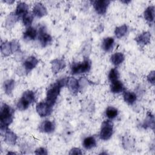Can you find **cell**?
<instances>
[{
    "mask_svg": "<svg viewBox=\"0 0 155 155\" xmlns=\"http://www.w3.org/2000/svg\"><path fill=\"white\" fill-rule=\"evenodd\" d=\"M67 78H62L48 87L46 93L45 101L51 106L53 107L55 104L61 88L67 85Z\"/></svg>",
    "mask_w": 155,
    "mask_h": 155,
    "instance_id": "1",
    "label": "cell"
},
{
    "mask_svg": "<svg viewBox=\"0 0 155 155\" xmlns=\"http://www.w3.org/2000/svg\"><path fill=\"white\" fill-rule=\"evenodd\" d=\"M15 110L10 105L2 104L0 110V131L4 135L8 127L12 124L14 117Z\"/></svg>",
    "mask_w": 155,
    "mask_h": 155,
    "instance_id": "2",
    "label": "cell"
},
{
    "mask_svg": "<svg viewBox=\"0 0 155 155\" xmlns=\"http://www.w3.org/2000/svg\"><path fill=\"white\" fill-rule=\"evenodd\" d=\"M36 96L33 91L27 90L25 91L21 97L18 100L16 104L17 108L20 111H24L27 110L29 106L35 102Z\"/></svg>",
    "mask_w": 155,
    "mask_h": 155,
    "instance_id": "3",
    "label": "cell"
},
{
    "mask_svg": "<svg viewBox=\"0 0 155 155\" xmlns=\"http://www.w3.org/2000/svg\"><path fill=\"white\" fill-rule=\"evenodd\" d=\"M91 67V61L88 58H84L82 62H73L71 65V73L76 75L88 72Z\"/></svg>",
    "mask_w": 155,
    "mask_h": 155,
    "instance_id": "4",
    "label": "cell"
},
{
    "mask_svg": "<svg viewBox=\"0 0 155 155\" xmlns=\"http://www.w3.org/2000/svg\"><path fill=\"white\" fill-rule=\"evenodd\" d=\"M20 51V45L16 40L5 41L1 44V52L4 56H8Z\"/></svg>",
    "mask_w": 155,
    "mask_h": 155,
    "instance_id": "5",
    "label": "cell"
},
{
    "mask_svg": "<svg viewBox=\"0 0 155 155\" xmlns=\"http://www.w3.org/2000/svg\"><path fill=\"white\" fill-rule=\"evenodd\" d=\"M113 134V124L110 120L102 122L99 133V137L103 140L110 139Z\"/></svg>",
    "mask_w": 155,
    "mask_h": 155,
    "instance_id": "6",
    "label": "cell"
},
{
    "mask_svg": "<svg viewBox=\"0 0 155 155\" xmlns=\"http://www.w3.org/2000/svg\"><path fill=\"white\" fill-rule=\"evenodd\" d=\"M38 38L42 47H46L52 42L51 36L47 32L46 28L42 25L38 31Z\"/></svg>",
    "mask_w": 155,
    "mask_h": 155,
    "instance_id": "7",
    "label": "cell"
},
{
    "mask_svg": "<svg viewBox=\"0 0 155 155\" xmlns=\"http://www.w3.org/2000/svg\"><path fill=\"white\" fill-rule=\"evenodd\" d=\"M38 62H39L38 59L34 56H31L27 58L24 61V62L22 64V70L19 71L20 73L19 75H20L21 72H22L23 74H24V73L28 74L36 67Z\"/></svg>",
    "mask_w": 155,
    "mask_h": 155,
    "instance_id": "8",
    "label": "cell"
},
{
    "mask_svg": "<svg viewBox=\"0 0 155 155\" xmlns=\"http://www.w3.org/2000/svg\"><path fill=\"white\" fill-rule=\"evenodd\" d=\"M36 110L40 117H44L50 115L53 110V107L49 105L45 101H42L36 104Z\"/></svg>",
    "mask_w": 155,
    "mask_h": 155,
    "instance_id": "9",
    "label": "cell"
},
{
    "mask_svg": "<svg viewBox=\"0 0 155 155\" xmlns=\"http://www.w3.org/2000/svg\"><path fill=\"white\" fill-rule=\"evenodd\" d=\"M92 5L99 15H104L108 8V7L110 3L108 0H96L91 2Z\"/></svg>",
    "mask_w": 155,
    "mask_h": 155,
    "instance_id": "10",
    "label": "cell"
},
{
    "mask_svg": "<svg viewBox=\"0 0 155 155\" xmlns=\"http://www.w3.org/2000/svg\"><path fill=\"white\" fill-rule=\"evenodd\" d=\"M56 128V125L54 121L45 120L39 126V130L41 132L45 133H53Z\"/></svg>",
    "mask_w": 155,
    "mask_h": 155,
    "instance_id": "11",
    "label": "cell"
},
{
    "mask_svg": "<svg viewBox=\"0 0 155 155\" xmlns=\"http://www.w3.org/2000/svg\"><path fill=\"white\" fill-rule=\"evenodd\" d=\"M151 40V33L149 31H144L143 33L138 35L136 38L135 41L136 43L141 47L147 45L150 42Z\"/></svg>",
    "mask_w": 155,
    "mask_h": 155,
    "instance_id": "12",
    "label": "cell"
},
{
    "mask_svg": "<svg viewBox=\"0 0 155 155\" xmlns=\"http://www.w3.org/2000/svg\"><path fill=\"white\" fill-rule=\"evenodd\" d=\"M66 86H67L69 91L73 94H76L80 90L79 81L73 77H68L67 78Z\"/></svg>",
    "mask_w": 155,
    "mask_h": 155,
    "instance_id": "13",
    "label": "cell"
},
{
    "mask_svg": "<svg viewBox=\"0 0 155 155\" xmlns=\"http://www.w3.org/2000/svg\"><path fill=\"white\" fill-rule=\"evenodd\" d=\"M32 13L34 16L42 18L47 15V10L44 4L41 2H37L33 7Z\"/></svg>",
    "mask_w": 155,
    "mask_h": 155,
    "instance_id": "14",
    "label": "cell"
},
{
    "mask_svg": "<svg viewBox=\"0 0 155 155\" xmlns=\"http://www.w3.org/2000/svg\"><path fill=\"white\" fill-rule=\"evenodd\" d=\"M51 69L54 74H57L65 67V62L62 59H54L51 61Z\"/></svg>",
    "mask_w": 155,
    "mask_h": 155,
    "instance_id": "15",
    "label": "cell"
},
{
    "mask_svg": "<svg viewBox=\"0 0 155 155\" xmlns=\"http://www.w3.org/2000/svg\"><path fill=\"white\" fill-rule=\"evenodd\" d=\"M4 142L10 145H15L17 142L18 136L13 131L8 128L5 131L4 134Z\"/></svg>",
    "mask_w": 155,
    "mask_h": 155,
    "instance_id": "16",
    "label": "cell"
},
{
    "mask_svg": "<svg viewBox=\"0 0 155 155\" xmlns=\"http://www.w3.org/2000/svg\"><path fill=\"white\" fill-rule=\"evenodd\" d=\"M38 36V31L34 27L30 26L27 27L23 33V39L27 41L35 40Z\"/></svg>",
    "mask_w": 155,
    "mask_h": 155,
    "instance_id": "17",
    "label": "cell"
},
{
    "mask_svg": "<svg viewBox=\"0 0 155 155\" xmlns=\"http://www.w3.org/2000/svg\"><path fill=\"white\" fill-rule=\"evenodd\" d=\"M28 5L25 2H20L18 3L15 10V15L19 18H22L27 13H28Z\"/></svg>",
    "mask_w": 155,
    "mask_h": 155,
    "instance_id": "18",
    "label": "cell"
},
{
    "mask_svg": "<svg viewBox=\"0 0 155 155\" xmlns=\"http://www.w3.org/2000/svg\"><path fill=\"white\" fill-rule=\"evenodd\" d=\"M114 44V39L112 37H107L104 38L102 42L101 47L106 52H110L113 50Z\"/></svg>",
    "mask_w": 155,
    "mask_h": 155,
    "instance_id": "19",
    "label": "cell"
},
{
    "mask_svg": "<svg viewBox=\"0 0 155 155\" xmlns=\"http://www.w3.org/2000/svg\"><path fill=\"white\" fill-rule=\"evenodd\" d=\"M125 90V88L123 83L119 80L112 82L110 85V91L113 93L118 94L124 92Z\"/></svg>",
    "mask_w": 155,
    "mask_h": 155,
    "instance_id": "20",
    "label": "cell"
},
{
    "mask_svg": "<svg viewBox=\"0 0 155 155\" xmlns=\"http://www.w3.org/2000/svg\"><path fill=\"white\" fill-rule=\"evenodd\" d=\"M123 98L127 104L132 105L137 100V95L134 92L125 90L123 94Z\"/></svg>",
    "mask_w": 155,
    "mask_h": 155,
    "instance_id": "21",
    "label": "cell"
},
{
    "mask_svg": "<svg viewBox=\"0 0 155 155\" xmlns=\"http://www.w3.org/2000/svg\"><path fill=\"white\" fill-rule=\"evenodd\" d=\"M142 127L145 129L151 128L154 130V117L150 112H148L147 114L146 118L145 119L143 124Z\"/></svg>",
    "mask_w": 155,
    "mask_h": 155,
    "instance_id": "22",
    "label": "cell"
},
{
    "mask_svg": "<svg viewBox=\"0 0 155 155\" xmlns=\"http://www.w3.org/2000/svg\"><path fill=\"white\" fill-rule=\"evenodd\" d=\"M15 87V81L13 79H8L4 82L3 88L5 93L8 96H11Z\"/></svg>",
    "mask_w": 155,
    "mask_h": 155,
    "instance_id": "23",
    "label": "cell"
},
{
    "mask_svg": "<svg viewBox=\"0 0 155 155\" xmlns=\"http://www.w3.org/2000/svg\"><path fill=\"white\" fill-rule=\"evenodd\" d=\"M96 140L94 136H88L84 139L82 145L86 150H90L96 146Z\"/></svg>",
    "mask_w": 155,
    "mask_h": 155,
    "instance_id": "24",
    "label": "cell"
},
{
    "mask_svg": "<svg viewBox=\"0 0 155 155\" xmlns=\"http://www.w3.org/2000/svg\"><path fill=\"white\" fill-rule=\"evenodd\" d=\"M145 19L148 22H153L154 20V6H148L143 12Z\"/></svg>",
    "mask_w": 155,
    "mask_h": 155,
    "instance_id": "25",
    "label": "cell"
},
{
    "mask_svg": "<svg viewBox=\"0 0 155 155\" xmlns=\"http://www.w3.org/2000/svg\"><path fill=\"white\" fill-rule=\"evenodd\" d=\"M125 59V56L124 54L121 52H116L113 54L110 57V61L111 62L116 65L117 66L122 64Z\"/></svg>",
    "mask_w": 155,
    "mask_h": 155,
    "instance_id": "26",
    "label": "cell"
},
{
    "mask_svg": "<svg viewBox=\"0 0 155 155\" xmlns=\"http://www.w3.org/2000/svg\"><path fill=\"white\" fill-rule=\"evenodd\" d=\"M19 18L15 15V13H10L5 19V27L8 29H10L13 27L15 24L18 21Z\"/></svg>",
    "mask_w": 155,
    "mask_h": 155,
    "instance_id": "27",
    "label": "cell"
},
{
    "mask_svg": "<svg viewBox=\"0 0 155 155\" xmlns=\"http://www.w3.org/2000/svg\"><path fill=\"white\" fill-rule=\"evenodd\" d=\"M128 27L125 24H124L120 26L116 27L114 30V35L117 38L120 39L126 35Z\"/></svg>",
    "mask_w": 155,
    "mask_h": 155,
    "instance_id": "28",
    "label": "cell"
},
{
    "mask_svg": "<svg viewBox=\"0 0 155 155\" xmlns=\"http://www.w3.org/2000/svg\"><path fill=\"white\" fill-rule=\"evenodd\" d=\"M105 115L109 119H113L118 115V110L113 107L109 106L105 110Z\"/></svg>",
    "mask_w": 155,
    "mask_h": 155,
    "instance_id": "29",
    "label": "cell"
},
{
    "mask_svg": "<svg viewBox=\"0 0 155 155\" xmlns=\"http://www.w3.org/2000/svg\"><path fill=\"white\" fill-rule=\"evenodd\" d=\"M34 19V15L33 13H28L22 18L23 24L27 28L31 26Z\"/></svg>",
    "mask_w": 155,
    "mask_h": 155,
    "instance_id": "30",
    "label": "cell"
},
{
    "mask_svg": "<svg viewBox=\"0 0 155 155\" xmlns=\"http://www.w3.org/2000/svg\"><path fill=\"white\" fill-rule=\"evenodd\" d=\"M119 76H120V74H119V71L116 68H111L110 70L108 75V79L111 82L115 81L116 80H118L119 78Z\"/></svg>",
    "mask_w": 155,
    "mask_h": 155,
    "instance_id": "31",
    "label": "cell"
},
{
    "mask_svg": "<svg viewBox=\"0 0 155 155\" xmlns=\"http://www.w3.org/2000/svg\"><path fill=\"white\" fill-rule=\"evenodd\" d=\"M147 79L149 83L154 85L155 84V71L154 70L151 71L147 76Z\"/></svg>",
    "mask_w": 155,
    "mask_h": 155,
    "instance_id": "32",
    "label": "cell"
},
{
    "mask_svg": "<svg viewBox=\"0 0 155 155\" xmlns=\"http://www.w3.org/2000/svg\"><path fill=\"white\" fill-rule=\"evenodd\" d=\"M35 154L37 155H47L48 154L47 150L45 148L39 147L35 151Z\"/></svg>",
    "mask_w": 155,
    "mask_h": 155,
    "instance_id": "33",
    "label": "cell"
},
{
    "mask_svg": "<svg viewBox=\"0 0 155 155\" xmlns=\"http://www.w3.org/2000/svg\"><path fill=\"white\" fill-rule=\"evenodd\" d=\"M69 154H82V150L79 148H76V147H74V148H73L70 150L69 153Z\"/></svg>",
    "mask_w": 155,
    "mask_h": 155,
    "instance_id": "34",
    "label": "cell"
},
{
    "mask_svg": "<svg viewBox=\"0 0 155 155\" xmlns=\"http://www.w3.org/2000/svg\"><path fill=\"white\" fill-rule=\"evenodd\" d=\"M16 56H15V59L17 61H21L23 58V54H22V53H21L20 51H18L16 53Z\"/></svg>",
    "mask_w": 155,
    "mask_h": 155,
    "instance_id": "35",
    "label": "cell"
},
{
    "mask_svg": "<svg viewBox=\"0 0 155 155\" xmlns=\"http://www.w3.org/2000/svg\"><path fill=\"white\" fill-rule=\"evenodd\" d=\"M4 2H7V3H8L9 4H12V3L14 2V1H5Z\"/></svg>",
    "mask_w": 155,
    "mask_h": 155,
    "instance_id": "36",
    "label": "cell"
},
{
    "mask_svg": "<svg viewBox=\"0 0 155 155\" xmlns=\"http://www.w3.org/2000/svg\"><path fill=\"white\" fill-rule=\"evenodd\" d=\"M121 2H124L125 4H128V3H129L130 2V1H122Z\"/></svg>",
    "mask_w": 155,
    "mask_h": 155,
    "instance_id": "37",
    "label": "cell"
},
{
    "mask_svg": "<svg viewBox=\"0 0 155 155\" xmlns=\"http://www.w3.org/2000/svg\"><path fill=\"white\" fill-rule=\"evenodd\" d=\"M16 154V153L15 152H8V153H7V154Z\"/></svg>",
    "mask_w": 155,
    "mask_h": 155,
    "instance_id": "38",
    "label": "cell"
}]
</instances>
